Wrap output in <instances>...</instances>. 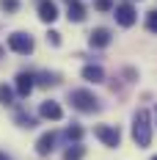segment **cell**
Returning a JSON list of instances; mask_svg holds the SVG:
<instances>
[{"instance_id":"6da1fadb","label":"cell","mask_w":157,"mask_h":160,"mask_svg":"<svg viewBox=\"0 0 157 160\" xmlns=\"http://www.w3.org/2000/svg\"><path fill=\"white\" fill-rule=\"evenodd\" d=\"M69 102L83 113H94L99 111V99L94 97V91H88V88H75L72 94H69Z\"/></svg>"},{"instance_id":"7a4b0ae2","label":"cell","mask_w":157,"mask_h":160,"mask_svg":"<svg viewBox=\"0 0 157 160\" xmlns=\"http://www.w3.org/2000/svg\"><path fill=\"white\" fill-rule=\"evenodd\" d=\"M132 138H135V144L141 146H149L152 141V127H149V113L146 111H138L135 113V122H132Z\"/></svg>"},{"instance_id":"3957f363","label":"cell","mask_w":157,"mask_h":160,"mask_svg":"<svg viewBox=\"0 0 157 160\" xmlns=\"http://www.w3.org/2000/svg\"><path fill=\"white\" fill-rule=\"evenodd\" d=\"M8 50H14V52H19V55H31L33 52V36H28V33L17 31L8 36Z\"/></svg>"},{"instance_id":"277c9868","label":"cell","mask_w":157,"mask_h":160,"mask_svg":"<svg viewBox=\"0 0 157 160\" xmlns=\"http://www.w3.org/2000/svg\"><path fill=\"white\" fill-rule=\"evenodd\" d=\"M94 135H96L105 146H119V141H121L119 127H108V124H96V127H94Z\"/></svg>"},{"instance_id":"5b68a950","label":"cell","mask_w":157,"mask_h":160,"mask_svg":"<svg viewBox=\"0 0 157 160\" xmlns=\"http://www.w3.org/2000/svg\"><path fill=\"white\" fill-rule=\"evenodd\" d=\"M33 86H36V80H33L31 72H19L17 75V94L19 97H28L33 91Z\"/></svg>"},{"instance_id":"8992f818","label":"cell","mask_w":157,"mask_h":160,"mask_svg":"<svg viewBox=\"0 0 157 160\" xmlns=\"http://www.w3.org/2000/svg\"><path fill=\"white\" fill-rule=\"evenodd\" d=\"M55 141H58V135H55V132H44V135L36 141V155H42V158L50 155V152L55 149Z\"/></svg>"},{"instance_id":"52a82bcc","label":"cell","mask_w":157,"mask_h":160,"mask_svg":"<svg viewBox=\"0 0 157 160\" xmlns=\"http://www.w3.org/2000/svg\"><path fill=\"white\" fill-rule=\"evenodd\" d=\"M39 19L42 22H55L58 19V8H55L52 0H42L39 3Z\"/></svg>"},{"instance_id":"ba28073f","label":"cell","mask_w":157,"mask_h":160,"mask_svg":"<svg viewBox=\"0 0 157 160\" xmlns=\"http://www.w3.org/2000/svg\"><path fill=\"white\" fill-rule=\"evenodd\" d=\"M116 22H119V25H124V28H130V25L135 22V8H132L130 3L119 6V8H116Z\"/></svg>"},{"instance_id":"9c48e42d","label":"cell","mask_w":157,"mask_h":160,"mask_svg":"<svg viewBox=\"0 0 157 160\" xmlns=\"http://www.w3.org/2000/svg\"><path fill=\"white\" fill-rule=\"evenodd\" d=\"M39 113H42V119H50V122H58L63 116V111H61V105L58 102H42V108H39Z\"/></svg>"},{"instance_id":"30bf717a","label":"cell","mask_w":157,"mask_h":160,"mask_svg":"<svg viewBox=\"0 0 157 160\" xmlns=\"http://www.w3.org/2000/svg\"><path fill=\"white\" fill-rule=\"evenodd\" d=\"M88 42H91V47H108L110 44V31L108 28H96V31H91Z\"/></svg>"},{"instance_id":"8fae6325","label":"cell","mask_w":157,"mask_h":160,"mask_svg":"<svg viewBox=\"0 0 157 160\" xmlns=\"http://www.w3.org/2000/svg\"><path fill=\"white\" fill-rule=\"evenodd\" d=\"M69 3V8H66V17H69V22H83L86 19V8L80 6L77 0H66Z\"/></svg>"},{"instance_id":"7c38bea8","label":"cell","mask_w":157,"mask_h":160,"mask_svg":"<svg viewBox=\"0 0 157 160\" xmlns=\"http://www.w3.org/2000/svg\"><path fill=\"white\" fill-rule=\"evenodd\" d=\"M83 78L88 80V83H102L105 80V72H102V66H83Z\"/></svg>"},{"instance_id":"4fadbf2b","label":"cell","mask_w":157,"mask_h":160,"mask_svg":"<svg viewBox=\"0 0 157 160\" xmlns=\"http://www.w3.org/2000/svg\"><path fill=\"white\" fill-rule=\"evenodd\" d=\"M83 155H86V149L80 144H75V146H69V149L63 152V160H83Z\"/></svg>"},{"instance_id":"5bb4252c","label":"cell","mask_w":157,"mask_h":160,"mask_svg":"<svg viewBox=\"0 0 157 160\" xmlns=\"http://www.w3.org/2000/svg\"><path fill=\"white\" fill-rule=\"evenodd\" d=\"M33 80H36L39 86H44V88H47V86H52V83H58V75H50V72H42L39 78H33Z\"/></svg>"},{"instance_id":"9a60e30c","label":"cell","mask_w":157,"mask_h":160,"mask_svg":"<svg viewBox=\"0 0 157 160\" xmlns=\"http://www.w3.org/2000/svg\"><path fill=\"white\" fill-rule=\"evenodd\" d=\"M14 102V91L8 86H0V105H11Z\"/></svg>"},{"instance_id":"2e32d148","label":"cell","mask_w":157,"mask_h":160,"mask_svg":"<svg viewBox=\"0 0 157 160\" xmlns=\"http://www.w3.org/2000/svg\"><path fill=\"white\" fill-rule=\"evenodd\" d=\"M66 138H69V141H80V138H83V127H77V124L66 127Z\"/></svg>"},{"instance_id":"e0dca14e","label":"cell","mask_w":157,"mask_h":160,"mask_svg":"<svg viewBox=\"0 0 157 160\" xmlns=\"http://www.w3.org/2000/svg\"><path fill=\"white\" fill-rule=\"evenodd\" d=\"M17 122H19V127H36V119L33 116H25V113H17Z\"/></svg>"},{"instance_id":"ac0fdd59","label":"cell","mask_w":157,"mask_h":160,"mask_svg":"<svg viewBox=\"0 0 157 160\" xmlns=\"http://www.w3.org/2000/svg\"><path fill=\"white\" fill-rule=\"evenodd\" d=\"M0 8L8 11V14H14L17 8H19V0H0Z\"/></svg>"},{"instance_id":"d6986e66","label":"cell","mask_w":157,"mask_h":160,"mask_svg":"<svg viewBox=\"0 0 157 160\" xmlns=\"http://www.w3.org/2000/svg\"><path fill=\"white\" fill-rule=\"evenodd\" d=\"M146 28H149L152 33H157V8L149 11V17H146Z\"/></svg>"},{"instance_id":"ffe728a7","label":"cell","mask_w":157,"mask_h":160,"mask_svg":"<svg viewBox=\"0 0 157 160\" xmlns=\"http://www.w3.org/2000/svg\"><path fill=\"white\" fill-rule=\"evenodd\" d=\"M94 6H96V11H110L113 8V0H96Z\"/></svg>"},{"instance_id":"44dd1931","label":"cell","mask_w":157,"mask_h":160,"mask_svg":"<svg viewBox=\"0 0 157 160\" xmlns=\"http://www.w3.org/2000/svg\"><path fill=\"white\" fill-rule=\"evenodd\" d=\"M47 42H52V44H61V33L50 31V33H47Z\"/></svg>"},{"instance_id":"7402d4cb","label":"cell","mask_w":157,"mask_h":160,"mask_svg":"<svg viewBox=\"0 0 157 160\" xmlns=\"http://www.w3.org/2000/svg\"><path fill=\"white\" fill-rule=\"evenodd\" d=\"M0 160H11V158H6V155H3V152H0Z\"/></svg>"},{"instance_id":"603a6c76","label":"cell","mask_w":157,"mask_h":160,"mask_svg":"<svg viewBox=\"0 0 157 160\" xmlns=\"http://www.w3.org/2000/svg\"><path fill=\"white\" fill-rule=\"evenodd\" d=\"M152 160H157V155H155V158H152Z\"/></svg>"}]
</instances>
